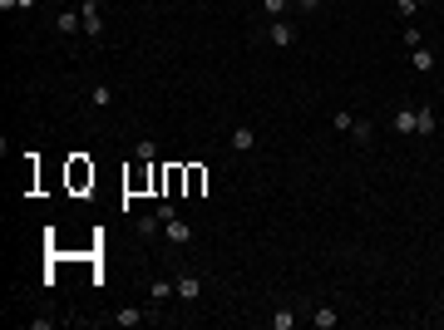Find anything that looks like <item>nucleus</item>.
<instances>
[{
  "instance_id": "obj_22",
  "label": "nucleus",
  "mask_w": 444,
  "mask_h": 330,
  "mask_svg": "<svg viewBox=\"0 0 444 330\" xmlns=\"http://www.w3.org/2000/svg\"><path fill=\"white\" fill-rule=\"evenodd\" d=\"M415 45H425V35H420L415 25H405V50H415Z\"/></svg>"
},
{
  "instance_id": "obj_6",
  "label": "nucleus",
  "mask_w": 444,
  "mask_h": 330,
  "mask_svg": "<svg viewBox=\"0 0 444 330\" xmlns=\"http://www.w3.org/2000/svg\"><path fill=\"white\" fill-rule=\"evenodd\" d=\"M227 143H232L237 153H252V148H257V128H252V123H237V128L227 133Z\"/></svg>"
},
{
  "instance_id": "obj_16",
  "label": "nucleus",
  "mask_w": 444,
  "mask_h": 330,
  "mask_svg": "<svg viewBox=\"0 0 444 330\" xmlns=\"http://www.w3.org/2000/svg\"><path fill=\"white\" fill-rule=\"evenodd\" d=\"M133 158H138V163H158V143H153V138H138V143H133Z\"/></svg>"
},
{
  "instance_id": "obj_21",
  "label": "nucleus",
  "mask_w": 444,
  "mask_h": 330,
  "mask_svg": "<svg viewBox=\"0 0 444 330\" xmlns=\"http://www.w3.org/2000/svg\"><path fill=\"white\" fill-rule=\"evenodd\" d=\"M331 123H335V128H340V133H350V123H355V113H350V109H340V113H335V118H331Z\"/></svg>"
},
{
  "instance_id": "obj_23",
  "label": "nucleus",
  "mask_w": 444,
  "mask_h": 330,
  "mask_svg": "<svg viewBox=\"0 0 444 330\" xmlns=\"http://www.w3.org/2000/svg\"><path fill=\"white\" fill-rule=\"evenodd\" d=\"M0 10H5V15H10V10H20V0H0Z\"/></svg>"
},
{
  "instance_id": "obj_26",
  "label": "nucleus",
  "mask_w": 444,
  "mask_h": 330,
  "mask_svg": "<svg viewBox=\"0 0 444 330\" xmlns=\"http://www.w3.org/2000/svg\"><path fill=\"white\" fill-rule=\"evenodd\" d=\"M420 5H435V0H420Z\"/></svg>"
},
{
  "instance_id": "obj_10",
  "label": "nucleus",
  "mask_w": 444,
  "mask_h": 330,
  "mask_svg": "<svg viewBox=\"0 0 444 330\" xmlns=\"http://www.w3.org/2000/svg\"><path fill=\"white\" fill-rule=\"evenodd\" d=\"M415 123H420L415 109H395V118H390V128H395L400 138H415Z\"/></svg>"
},
{
  "instance_id": "obj_14",
  "label": "nucleus",
  "mask_w": 444,
  "mask_h": 330,
  "mask_svg": "<svg viewBox=\"0 0 444 330\" xmlns=\"http://www.w3.org/2000/svg\"><path fill=\"white\" fill-rule=\"evenodd\" d=\"M292 5H296V0H262V15H267V20H287Z\"/></svg>"
},
{
  "instance_id": "obj_9",
  "label": "nucleus",
  "mask_w": 444,
  "mask_h": 330,
  "mask_svg": "<svg viewBox=\"0 0 444 330\" xmlns=\"http://www.w3.org/2000/svg\"><path fill=\"white\" fill-rule=\"evenodd\" d=\"M410 69H415V74H430V69H435V50H430V45H415V50H410Z\"/></svg>"
},
{
  "instance_id": "obj_15",
  "label": "nucleus",
  "mask_w": 444,
  "mask_h": 330,
  "mask_svg": "<svg viewBox=\"0 0 444 330\" xmlns=\"http://www.w3.org/2000/svg\"><path fill=\"white\" fill-rule=\"evenodd\" d=\"M311 326H316V330H335V326H340V316H335L331 306H316V311H311Z\"/></svg>"
},
{
  "instance_id": "obj_24",
  "label": "nucleus",
  "mask_w": 444,
  "mask_h": 330,
  "mask_svg": "<svg viewBox=\"0 0 444 330\" xmlns=\"http://www.w3.org/2000/svg\"><path fill=\"white\" fill-rule=\"evenodd\" d=\"M316 5H321V0H296V10H316Z\"/></svg>"
},
{
  "instance_id": "obj_17",
  "label": "nucleus",
  "mask_w": 444,
  "mask_h": 330,
  "mask_svg": "<svg viewBox=\"0 0 444 330\" xmlns=\"http://www.w3.org/2000/svg\"><path fill=\"white\" fill-rule=\"evenodd\" d=\"M113 104V89L109 84H94V89H89V109H109Z\"/></svg>"
},
{
  "instance_id": "obj_7",
  "label": "nucleus",
  "mask_w": 444,
  "mask_h": 330,
  "mask_svg": "<svg viewBox=\"0 0 444 330\" xmlns=\"http://www.w3.org/2000/svg\"><path fill=\"white\" fill-rule=\"evenodd\" d=\"M163 232H168V246H188V241H193V227H188L183 217H168Z\"/></svg>"
},
{
  "instance_id": "obj_2",
  "label": "nucleus",
  "mask_w": 444,
  "mask_h": 330,
  "mask_svg": "<svg viewBox=\"0 0 444 330\" xmlns=\"http://www.w3.org/2000/svg\"><path fill=\"white\" fill-rule=\"evenodd\" d=\"M79 20H84V35L89 40H104V10H99V0H84L79 5Z\"/></svg>"
},
{
  "instance_id": "obj_18",
  "label": "nucleus",
  "mask_w": 444,
  "mask_h": 330,
  "mask_svg": "<svg viewBox=\"0 0 444 330\" xmlns=\"http://www.w3.org/2000/svg\"><path fill=\"white\" fill-rule=\"evenodd\" d=\"M292 326H296V311H292V306L272 311V330H292Z\"/></svg>"
},
{
  "instance_id": "obj_27",
  "label": "nucleus",
  "mask_w": 444,
  "mask_h": 330,
  "mask_svg": "<svg viewBox=\"0 0 444 330\" xmlns=\"http://www.w3.org/2000/svg\"><path fill=\"white\" fill-rule=\"evenodd\" d=\"M326 5H335V0H326Z\"/></svg>"
},
{
  "instance_id": "obj_1",
  "label": "nucleus",
  "mask_w": 444,
  "mask_h": 330,
  "mask_svg": "<svg viewBox=\"0 0 444 330\" xmlns=\"http://www.w3.org/2000/svg\"><path fill=\"white\" fill-rule=\"evenodd\" d=\"M262 40L277 45V50H292V45H296V20H292V15H287V20H267Z\"/></svg>"
},
{
  "instance_id": "obj_11",
  "label": "nucleus",
  "mask_w": 444,
  "mask_h": 330,
  "mask_svg": "<svg viewBox=\"0 0 444 330\" xmlns=\"http://www.w3.org/2000/svg\"><path fill=\"white\" fill-rule=\"evenodd\" d=\"M109 321H113V326H118V330H133V326H143L148 316H143V311H133V306H118V311H113Z\"/></svg>"
},
{
  "instance_id": "obj_13",
  "label": "nucleus",
  "mask_w": 444,
  "mask_h": 330,
  "mask_svg": "<svg viewBox=\"0 0 444 330\" xmlns=\"http://www.w3.org/2000/svg\"><path fill=\"white\" fill-rule=\"evenodd\" d=\"M350 138H355L360 148H370V143H375V123H370V118H355V123H350Z\"/></svg>"
},
{
  "instance_id": "obj_8",
  "label": "nucleus",
  "mask_w": 444,
  "mask_h": 330,
  "mask_svg": "<svg viewBox=\"0 0 444 330\" xmlns=\"http://www.w3.org/2000/svg\"><path fill=\"white\" fill-rule=\"evenodd\" d=\"M158 232H163V217H158V207H153V212H143V217L133 222V237H148V241H153Z\"/></svg>"
},
{
  "instance_id": "obj_25",
  "label": "nucleus",
  "mask_w": 444,
  "mask_h": 330,
  "mask_svg": "<svg viewBox=\"0 0 444 330\" xmlns=\"http://www.w3.org/2000/svg\"><path fill=\"white\" fill-rule=\"evenodd\" d=\"M35 5H40V0H20V10H35Z\"/></svg>"
},
{
  "instance_id": "obj_4",
  "label": "nucleus",
  "mask_w": 444,
  "mask_h": 330,
  "mask_svg": "<svg viewBox=\"0 0 444 330\" xmlns=\"http://www.w3.org/2000/svg\"><path fill=\"white\" fill-rule=\"evenodd\" d=\"M415 118H420V123H415V138H435V128H440L435 104H420V109H415Z\"/></svg>"
},
{
  "instance_id": "obj_5",
  "label": "nucleus",
  "mask_w": 444,
  "mask_h": 330,
  "mask_svg": "<svg viewBox=\"0 0 444 330\" xmlns=\"http://www.w3.org/2000/svg\"><path fill=\"white\" fill-rule=\"evenodd\" d=\"M55 35H65V40H70V35H84L79 10H60V15H55Z\"/></svg>"
},
{
  "instance_id": "obj_3",
  "label": "nucleus",
  "mask_w": 444,
  "mask_h": 330,
  "mask_svg": "<svg viewBox=\"0 0 444 330\" xmlns=\"http://www.w3.org/2000/svg\"><path fill=\"white\" fill-rule=\"evenodd\" d=\"M173 291H178L183 301H198V296H203V276H198V271H173Z\"/></svg>"
},
{
  "instance_id": "obj_20",
  "label": "nucleus",
  "mask_w": 444,
  "mask_h": 330,
  "mask_svg": "<svg viewBox=\"0 0 444 330\" xmlns=\"http://www.w3.org/2000/svg\"><path fill=\"white\" fill-rule=\"evenodd\" d=\"M203 183H208V178H203V168H188V193H193V198L203 193Z\"/></svg>"
},
{
  "instance_id": "obj_12",
  "label": "nucleus",
  "mask_w": 444,
  "mask_h": 330,
  "mask_svg": "<svg viewBox=\"0 0 444 330\" xmlns=\"http://www.w3.org/2000/svg\"><path fill=\"white\" fill-rule=\"evenodd\" d=\"M168 296H178V291H173V281H168V276H158V281H148V301H153V311H158V306H163V301H168Z\"/></svg>"
},
{
  "instance_id": "obj_19",
  "label": "nucleus",
  "mask_w": 444,
  "mask_h": 330,
  "mask_svg": "<svg viewBox=\"0 0 444 330\" xmlns=\"http://www.w3.org/2000/svg\"><path fill=\"white\" fill-rule=\"evenodd\" d=\"M415 10H420V0H395V15H400V20H405V25H410V20H415Z\"/></svg>"
}]
</instances>
